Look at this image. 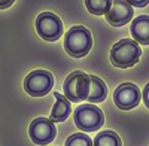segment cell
I'll list each match as a JSON object with an SVG mask.
<instances>
[{
  "label": "cell",
  "mask_w": 149,
  "mask_h": 146,
  "mask_svg": "<svg viewBox=\"0 0 149 146\" xmlns=\"http://www.w3.org/2000/svg\"><path fill=\"white\" fill-rule=\"evenodd\" d=\"M131 36L136 43L149 45V17L140 15L131 22Z\"/></svg>",
  "instance_id": "cell-10"
},
{
  "label": "cell",
  "mask_w": 149,
  "mask_h": 146,
  "mask_svg": "<svg viewBox=\"0 0 149 146\" xmlns=\"http://www.w3.org/2000/svg\"><path fill=\"white\" fill-rule=\"evenodd\" d=\"M55 97V104L52 107L51 111V121L52 122H63V121H66L72 112V107H70V102L66 100L64 95H61L58 92L54 94Z\"/></svg>",
  "instance_id": "cell-11"
},
{
  "label": "cell",
  "mask_w": 149,
  "mask_h": 146,
  "mask_svg": "<svg viewBox=\"0 0 149 146\" xmlns=\"http://www.w3.org/2000/svg\"><path fill=\"white\" fill-rule=\"evenodd\" d=\"M36 31L46 42H55L63 34V22L52 12H42L36 18Z\"/></svg>",
  "instance_id": "cell-6"
},
{
  "label": "cell",
  "mask_w": 149,
  "mask_h": 146,
  "mask_svg": "<svg viewBox=\"0 0 149 146\" xmlns=\"http://www.w3.org/2000/svg\"><path fill=\"white\" fill-rule=\"evenodd\" d=\"M93 36L88 29L84 26L72 27L64 36V49L69 55L74 58H82L91 51Z\"/></svg>",
  "instance_id": "cell-1"
},
{
  "label": "cell",
  "mask_w": 149,
  "mask_h": 146,
  "mask_svg": "<svg viewBox=\"0 0 149 146\" xmlns=\"http://www.w3.org/2000/svg\"><path fill=\"white\" fill-rule=\"evenodd\" d=\"M12 3H14L12 0H9V2H0V9H6V8H9Z\"/></svg>",
  "instance_id": "cell-17"
},
{
  "label": "cell",
  "mask_w": 149,
  "mask_h": 146,
  "mask_svg": "<svg viewBox=\"0 0 149 146\" xmlns=\"http://www.w3.org/2000/svg\"><path fill=\"white\" fill-rule=\"evenodd\" d=\"M29 134H30V139L36 145L45 146L55 139L57 127L52 121L48 119V118H36L30 124Z\"/></svg>",
  "instance_id": "cell-7"
},
{
  "label": "cell",
  "mask_w": 149,
  "mask_h": 146,
  "mask_svg": "<svg viewBox=\"0 0 149 146\" xmlns=\"http://www.w3.org/2000/svg\"><path fill=\"white\" fill-rule=\"evenodd\" d=\"M104 15H106V19L110 26L121 27V26H125V24L133 18V8L128 2L116 0V2H112L109 10Z\"/></svg>",
  "instance_id": "cell-9"
},
{
  "label": "cell",
  "mask_w": 149,
  "mask_h": 146,
  "mask_svg": "<svg viewBox=\"0 0 149 146\" xmlns=\"http://www.w3.org/2000/svg\"><path fill=\"white\" fill-rule=\"evenodd\" d=\"M112 2L110 0H86L85 6L88 9L90 14L93 15H103L109 10Z\"/></svg>",
  "instance_id": "cell-14"
},
{
  "label": "cell",
  "mask_w": 149,
  "mask_h": 146,
  "mask_svg": "<svg viewBox=\"0 0 149 146\" xmlns=\"http://www.w3.org/2000/svg\"><path fill=\"white\" fill-rule=\"evenodd\" d=\"M142 55L139 43L131 39H122L110 49V63L119 69H128L139 63Z\"/></svg>",
  "instance_id": "cell-2"
},
{
  "label": "cell",
  "mask_w": 149,
  "mask_h": 146,
  "mask_svg": "<svg viewBox=\"0 0 149 146\" xmlns=\"http://www.w3.org/2000/svg\"><path fill=\"white\" fill-rule=\"evenodd\" d=\"M140 90L137 85L125 82L121 83L113 92V102L122 111H130L140 103Z\"/></svg>",
  "instance_id": "cell-8"
},
{
  "label": "cell",
  "mask_w": 149,
  "mask_h": 146,
  "mask_svg": "<svg viewBox=\"0 0 149 146\" xmlns=\"http://www.w3.org/2000/svg\"><path fill=\"white\" fill-rule=\"evenodd\" d=\"M73 121H74V125L79 130L85 133H93V131H97L104 124V115L100 107L85 103L74 109Z\"/></svg>",
  "instance_id": "cell-3"
},
{
  "label": "cell",
  "mask_w": 149,
  "mask_h": 146,
  "mask_svg": "<svg viewBox=\"0 0 149 146\" xmlns=\"http://www.w3.org/2000/svg\"><path fill=\"white\" fill-rule=\"evenodd\" d=\"M64 146H93V140L84 133H74L66 140Z\"/></svg>",
  "instance_id": "cell-15"
},
{
  "label": "cell",
  "mask_w": 149,
  "mask_h": 146,
  "mask_svg": "<svg viewBox=\"0 0 149 146\" xmlns=\"http://www.w3.org/2000/svg\"><path fill=\"white\" fill-rule=\"evenodd\" d=\"M54 87V76L48 70H33L24 79V90L31 97H42Z\"/></svg>",
  "instance_id": "cell-5"
},
{
  "label": "cell",
  "mask_w": 149,
  "mask_h": 146,
  "mask_svg": "<svg viewBox=\"0 0 149 146\" xmlns=\"http://www.w3.org/2000/svg\"><path fill=\"white\" fill-rule=\"evenodd\" d=\"M93 146H122V142L115 131H102L94 137Z\"/></svg>",
  "instance_id": "cell-13"
},
{
  "label": "cell",
  "mask_w": 149,
  "mask_h": 146,
  "mask_svg": "<svg viewBox=\"0 0 149 146\" xmlns=\"http://www.w3.org/2000/svg\"><path fill=\"white\" fill-rule=\"evenodd\" d=\"M148 91H149V85H146L145 90H143V102L146 106H149V100H148Z\"/></svg>",
  "instance_id": "cell-16"
},
{
  "label": "cell",
  "mask_w": 149,
  "mask_h": 146,
  "mask_svg": "<svg viewBox=\"0 0 149 146\" xmlns=\"http://www.w3.org/2000/svg\"><path fill=\"white\" fill-rule=\"evenodd\" d=\"M130 5H131V8L133 6H146L148 5V2H128Z\"/></svg>",
  "instance_id": "cell-18"
},
{
  "label": "cell",
  "mask_w": 149,
  "mask_h": 146,
  "mask_svg": "<svg viewBox=\"0 0 149 146\" xmlns=\"http://www.w3.org/2000/svg\"><path fill=\"white\" fill-rule=\"evenodd\" d=\"M63 91L67 102L81 103L86 100L90 92V76L81 70L70 73L63 83Z\"/></svg>",
  "instance_id": "cell-4"
},
{
  "label": "cell",
  "mask_w": 149,
  "mask_h": 146,
  "mask_svg": "<svg viewBox=\"0 0 149 146\" xmlns=\"http://www.w3.org/2000/svg\"><path fill=\"white\" fill-rule=\"evenodd\" d=\"M107 95V87L106 83L97 76H90V92H88V97L86 100L91 103H100L106 99Z\"/></svg>",
  "instance_id": "cell-12"
}]
</instances>
